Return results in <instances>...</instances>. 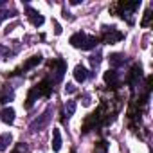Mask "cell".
I'll use <instances>...</instances> for the list:
<instances>
[{"mask_svg": "<svg viewBox=\"0 0 153 153\" xmlns=\"http://www.w3.org/2000/svg\"><path fill=\"white\" fill-rule=\"evenodd\" d=\"M51 92H52V83H51L49 79L40 81L36 87H33V88H31V92H29V96H27V103H25V106H27V108H31V106H33V103L36 101V97H49V96H51Z\"/></svg>", "mask_w": 153, "mask_h": 153, "instance_id": "cell-1", "label": "cell"}, {"mask_svg": "<svg viewBox=\"0 0 153 153\" xmlns=\"http://www.w3.org/2000/svg\"><path fill=\"white\" fill-rule=\"evenodd\" d=\"M70 43L76 49H81V51H90L97 45V38L96 36H88L85 33H76L70 36Z\"/></svg>", "mask_w": 153, "mask_h": 153, "instance_id": "cell-2", "label": "cell"}, {"mask_svg": "<svg viewBox=\"0 0 153 153\" xmlns=\"http://www.w3.org/2000/svg\"><path fill=\"white\" fill-rule=\"evenodd\" d=\"M140 6V0H135V2H119L117 4V9H119V15L124 18H128V24H133L131 20H130V15H133L135 13V9Z\"/></svg>", "mask_w": 153, "mask_h": 153, "instance_id": "cell-3", "label": "cell"}, {"mask_svg": "<svg viewBox=\"0 0 153 153\" xmlns=\"http://www.w3.org/2000/svg\"><path fill=\"white\" fill-rule=\"evenodd\" d=\"M51 68H52V81L51 83H59L63 79V74L67 70V65L63 59H54L51 63Z\"/></svg>", "mask_w": 153, "mask_h": 153, "instance_id": "cell-4", "label": "cell"}, {"mask_svg": "<svg viewBox=\"0 0 153 153\" xmlns=\"http://www.w3.org/2000/svg\"><path fill=\"white\" fill-rule=\"evenodd\" d=\"M123 38H124L123 33H119L115 27H103V42L105 43H115Z\"/></svg>", "mask_w": 153, "mask_h": 153, "instance_id": "cell-5", "label": "cell"}, {"mask_svg": "<svg viewBox=\"0 0 153 153\" xmlns=\"http://www.w3.org/2000/svg\"><path fill=\"white\" fill-rule=\"evenodd\" d=\"M49 119H51V108H47L36 121H33L31 126H29V130H31V131H40V130H43V128L49 124Z\"/></svg>", "mask_w": 153, "mask_h": 153, "instance_id": "cell-6", "label": "cell"}, {"mask_svg": "<svg viewBox=\"0 0 153 153\" xmlns=\"http://www.w3.org/2000/svg\"><path fill=\"white\" fill-rule=\"evenodd\" d=\"M140 76H142V68H140V65H135V67L131 68V72H130V78H128V85H130L131 88L137 87Z\"/></svg>", "mask_w": 153, "mask_h": 153, "instance_id": "cell-7", "label": "cell"}, {"mask_svg": "<svg viewBox=\"0 0 153 153\" xmlns=\"http://www.w3.org/2000/svg\"><path fill=\"white\" fill-rule=\"evenodd\" d=\"M87 78H88V70H87L83 65H78V67L74 68V79L78 81V83L87 81Z\"/></svg>", "mask_w": 153, "mask_h": 153, "instance_id": "cell-8", "label": "cell"}, {"mask_svg": "<svg viewBox=\"0 0 153 153\" xmlns=\"http://www.w3.org/2000/svg\"><path fill=\"white\" fill-rule=\"evenodd\" d=\"M105 83L106 85H110V87H115L117 83H119V74H117V70H106L105 72Z\"/></svg>", "mask_w": 153, "mask_h": 153, "instance_id": "cell-9", "label": "cell"}, {"mask_svg": "<svg viewBox=\"0 0 153 153\" xmlns=\"http://www.w3.org/2000/svg\"><path fill=\"white\" fill-rule=\"evenodd\" d=\"M27 16H29V20H31V24L33 25H36V27H40L42 24H43V16L38 13V11H34V9H31V7H27Z\"/></svg>", "mask_w": 153, "mask_h": 153, "instance_id": "cell-10", "label": "cell"}, {"mask_svg": "<svg viewBox=\"0 0 153 153\" xmlns=\"http://www.w3.org/2000/svg\"><path fill=\"white\" fill-rule=\"evenodd\" d=\"M38 63H42V54H36V56H33L31 59H27L24 65H22V68L18 70V72H25V70H29V68H33V67H36Z\"/></svg>", "mask_w": 153, "mask_h": 153, "instance_id": "cell-11", "label": "cell"}, {"mask_svg": "<svg viewBox=\"0 0 153 153\" xmlns=\"http://www.w3.org/2000/svg\"><path fill=\"white\" fill-rule=\"evenodd\" d=\"M0 119H2L6 124H13L15 123V110L13 108H4L2 114H0Z\"/></svg>", "mask_w": 153, "mask_h": 153, "instance_id": "cell-12", "label": "cell"}, {"mask_svg": "<svg viewBox=\"0 0 153 153\" xmlns=\"http://www.w3.org/2000/svg\"><path fill=\"white\" fill-rule=\"evenodd\" d=\"M124 63H126V56H124V54H112V56H110V65L114 67V70L119 68V67L124 65Z\"/></svg>", "mask_w": 153, "mask_h": 153, "instance_id": "cell-13", "label": "cell"}, {"mask_svg": "<svg viewBox=\"0 0 153 153\" xmlns=\"http://www.w3.org/2000/svg\"><path fill=\"white\" fill-rule=\"evenodd\" d=\"M52 149L54 151H59L61 149V133H59V130H52Z\"/></svg>", "mask_w": 153, "mask_h": 153, "instance_id": "cell-14", "label": "cell"}, {"mask_svg": "<svg viewBox=\"0 0 153 153\" xmlns=\"http://www.w3.org/2000/svg\"><path fill=\"white\" fill-rule=\"evenodd\" d=\"M13 142V137L11 133H4V135H0V151H6L9 148V144Z\"/></svg>", "mask_w": 153, "mask_h": 153, "instance_id": "cell-15", "label": "cell"}, {"mask_svg": "<svg viewBox=\"0 0 153 153\" xmlns=\"http://www.w3.org/2000/svg\"><path fill=\"white\" fill-rule=\"evenodd\" d=\"M74 112H76V101H68L65 105V115L70 117V115H74Z\"/></svg>", "mask_w": 153, "mask_h": 153, "instance_id": "cell-16", "label": "cell"}, {"mask_svg": "<svg viewBox=\"0 0 153 153\" xmlns=\"http://www.w3.org/2000/svg\"><path fill=\"white\" fill-rule=\"evenodd\" d=\"M106 149H108L106 142H97L96 148H94V153H106Z\"/></svg>", "mask_w": 153, "mask_h": 153, "instance_id": "cell-17", "label": "cell"}, {"mask_svg": "<svg viewBox=\"0 0 153 153\" xmlns=\"http://www.w3.org/2000/svg\"><path fill=\"white\" fill-rule=\"evenodd\" d=\"M151 16H153V15H151V11L148 9V11L144 13V20L140 22V25H142V27H148V25H149V22H151Z\"/></svg>", "mask_w": 153, "mask_h": 153, "instance_id": "cell-18", "label": "cell"}, {"mask_svg": "<svg viewBox=\"0 0 153 153\" xmlns=\"http://www.w3.org/2000/svg\"><path fill=\"white\" fill-rule=\"evenodd\" d=\"M11 16H15L11 11H6V9H2V11H0V24H2L4 20H7V18H11Z\"/></svg>", "mask_w": 153, "mask_h": 153, "instance_id": "cell-19", "label": "cell"}, {"mask_svg": "<svg viewBox=\"0 0 153 153\" xmlns=\"http://www.w3.org/2000/svg\"><path fill=\"white\" fill-rule=\"evenodd\" d=\"M9 99H13V92H6V94H0V103H7Z\"/></svg>", "mask_w": 153, "mask_h": 153, "instance_id": "cell-20", "label": "cell"}, {"mask_svg": "<svg viewBox=\"0 0 153 153\" xmlns=\"http://www.w3.org/2000/svg\"><path fill=\"white\" fill-rule=\"evenodd\" d=\"M65 92H67V94H74V92H76V87H74L72 83H67V87H65Z\"/></svg>", "mask_w": 153, "mask_h": 153, "instance_id": "cell-21", "label": "cell"}, {"mask_svg": "<svg viewBox=\"0 0 153 153\" xmlns=\"http://www.w3.org/2000/svg\"><path fill=\"white\" fill-rule=\"evenodd\" d=\"M4 4H6V2H4V0H0V7H4Z\"/></svg>", "mask_w": 153, "mask_h": 153, "instance_id": "cell-22", "label": "cell"}, {"mask_svg": "<svg viewBox=\"0 0 153 153\" xmlns=\"http://www.w3.org/2000/svg\"><path fill=\"white\" fill-rule=\"evenodd\" d=\"M72 153H74V151H72Z\"/></svg>", "mask_w": 153, "mask_h": 153, "instance_id": "cell-23", "label": "cell"}]
</instances>
